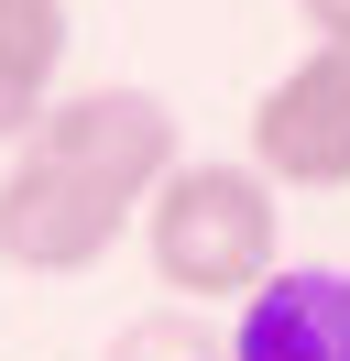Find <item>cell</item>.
Masks as SVG:
<instances>
[{"label": "cell", "mask_w": 350, "mask_h": 361, "mask_svg": "<svg viewBox=\"0 0 350 361\" xmlns=\"http://www.w3.org/2000/svg\"><path fill=\"white\" fill-rule=\"evenodd\" d=\"M66 33H77L66 0H0V142H11V154L66 99Z\"/></svg>", "instance_id": "cell-6"}, {"label": "cell", "mask_w": 350, "mask_h": 361, "mask_svg": "<svg viewBox=\"0 0 350 361\" xmlns=\"http://www.w3.org/2000/svg\"><path fill=\"white\" fill-rule=\"evenodd\" d=\"M131 241V208L99 197V186L55 176L44 154H11L0 164V263L11 274H88Z\"/></svg>", "instance_id": "cell-4"}, {"label": "cell", "mask_w": 350, "mask_h": 361, "mask_svg": "<svg viewBox=\"0 0 350 361\" xmlns=\"http://www.w3.org/2000/svg\"><path fill=\"white\" fill-rule=\"evenodd\" d=\"M99 361H230V329L208 307H143Z\"/></svg>", "instance_id": "cell-7"}, {"label": "cell", "mask_w": 350, "mask_h": 361, "mask_svg": "<svg viewBox=\"0 0 350 361\" xmlns=\"http://www.w3.org/2000/svg\"><path fill=\"white\" fill-rule=\"evenodd\" d=\"M22 154H44L55 176H77V186H99V197H121L131 219H143V197L175 176V110L153 88H66L55 110L33 121V142Z\"/></svg>", "instance_id": "cell-2"}, {"label": "cell", "mask_w": 350, "mask_h": 361, "mask_svg": "<svg viewBox=\"0 0 350 361\" xmlns=\"http://www.w3.org/2000/svg\"><path fill=\"white\" fill-rule=\"evenodd\" d=\"M230 361H350V274L284 263L230 307Z\"/></svg>", "instance_id": "cell-5"}, {"label": "cell", "mask_w": 350, "mask_h": 361, "mask_svg": "<svg viewBox=\"0 0 350 361\" xmlns=\"http://www.w3.org/2000/svg\"><path fill=\"white\" fill-rule=\"evenodd\" d=\"M143 263L164 285V307H241L262 274H284V208L252 164H175L143 197Z\"/></svg>", "instance_id": "cell-1"}, {"label": "cell", "mask_w": 350, "mask_h": 361, "mask_svg": "<svg viewBox=\"0 0 350 361\" xmlns=\"http://www.w3.org/2000/svg\"><path fill=\"white\" fill-rule=\"evenodd\" d=\"M252 164L262 186H350V44H306L274 88L252 99Z\"/></svg>", "instance_id": "cell-3"}, {"label": "cell", "mask_w": 350, "mask_h": 361, "mask_svg": "<svg viewBox=\"0 0 350 361\" xmlns=\"http://www.w3.org/2000/svg\"><path fill=\"white\" fill-rule=\"evenodd\" d=\"M296 23L318 33V44H350V0H296Z\"/></svg>", "instance_id": "cell-8"}]
</instances>
